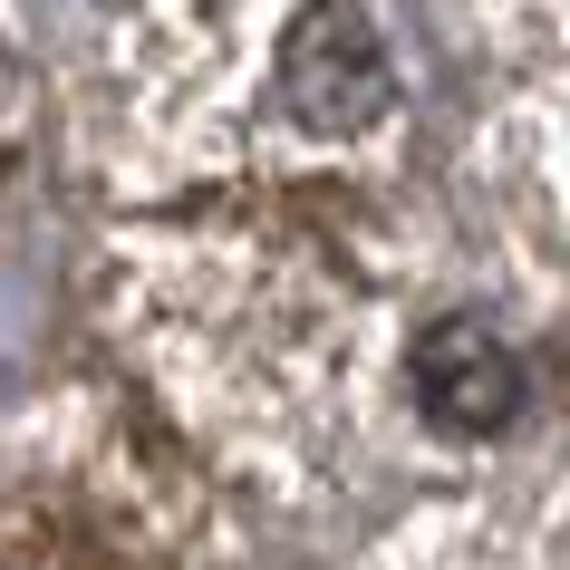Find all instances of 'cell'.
<instances>
[{
	"label": "cell",
	"instance_id": "1",
	"mask_svg": "<svg viewBox=\"0 0 570 570\" xmlns=\"http://www.w3.org/2000/svg\"><path fill=\"white\" fill-rule=\"evenodd\" d=\"M97 330L175 416V445L252 474L348 464L406 348L358 252L242 213L117 233L97 262Z\"/></svg>",
	"mask_w": 570,
	"mask_h": 570
},
{
	"label": "cell",
	"instance_id": "2",
	"mask_svg": "<svg viewBox=\"0 0 570 570\" xmlns=\"http://www.w3.org/2000/svg\"><path fill=\"white\" fill-rule=\"evenodd\" d=\"M97 88L107 136L155 184L338 175L406 117V68L367 0H136Z\"/></svg>",
	"mask_w": 570,
	"mask_h": 570
},
{
	"label": "cell",
	"instance_id": "3",
	"mask_svg": "<svg viewBox=\"0 0 570 570\" xmlns=\"http://www.w3.org/2000/svg\"><path fill=\"white\" fill-rule=\"evenodd\" d=\"M396 396L435 445H503L532 416V348L503 309H425L406 320V348H396Z\"/></svg>",
	"mask_w": 570,
	"mask_h": 570
}]
</instances>
